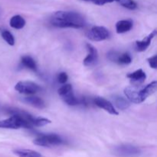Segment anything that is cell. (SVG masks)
I'll use <instances>...</instances> for the list:
<instances>
[{"instance_id": "7", "label": "cell", "mask_w": 157, "mask_h": 157, "mask_svg": "<svg viewBox=\"0 0 157 157\" xmlns=\"http://www.w3.org/2000/svg\"><path fill=\"white\" fill-rule=\"evenodd\" d=\"M107 57L111 61L119 64H129L131 63L132 58L128 53H120L116 51H110Z\"/></svg>"}, {"instance_id": "24", "label": "cell", "mask_w": 157, "mask_h": 157, "mask_svg": "<svg viewBox=\"0 0 157 157\" xmlns=\"http://www.w3.org/2000/svg\"><path fill=\"white\" fill-rule=\"evenodd\" d=\"M147 61H148L150 67H152V68H153V69L156 68L157 67V55H155L154 56L151 57V58H147Z\"/></svg>"}, {"instance_id": "9", "label": "cell", "mask_w": 157, "mask_h": 157, "mask_svg": "<svg viewBox=\"0 0 157 157\" xmlns=\"http://www.w3.org/2000/svg\"><path fill=\"white\" fill-rule=\"evenodd\" d=\"M86 48H87L88 54H87V57L84 59L83 63L87 67H90V66L95 65L97 64V62H98V50L90 44H86Z\"/></svg>"}, {"instance_id": "4", "label": "cell", "mask_w": 157, "mask_h": 157, "mask_svg": "<svg viewBox=\"0 0 157 157\" xmlns=\"http://www.w3.org/2000/svg\"><path fill=\"white\" fill-rule=\"evenodd\" d=\"M58 94L61 97L65 104L69 106H75L78 104V101L75 96L73 88L70 84H65L58 89Z\"/></svg>"}, {"instance_id": "6", "label": "cell", "mask_w": 157, "mask_h": 157, "mask_svg": "<svg viewBox=\"0 0 157 157\" xmlns=\"http://www.w3.org/2000/svg\"><path fill=\"white\" fill-rule=\"evenodd\" d=\"M15 89L20 94H35L38 93L41 87L35 82L28 81H18L15 86Z\"/></svg>"}, {"instance_id": "14", "label": "cell", "mask_w": 157, "mask_h": 157, "mask_svg": "<svg viewBox=\"0 0 157 157\" xmlns=\"http://www.w3.org/2000/svg\"><path fill=\"white\" fill-rule=\"evenodd\" d=\"M22 101L27 103V104H30V105L33 106V107H36V108L43 109L45 107V103H44V101L41 98H38V97H25V98H23Z\"/></svg>"}, {"instance_id": "17", "label": "cell", "mask_w": 157, "mask_h": 157, "mask_svg": "<svg viewBox=\"0 0 157 157\" xmlns=\"http://www.w3.org/2000/svg\"><path fill=\"white\" fill-rule=\"evenodd\" d=\"M124 94L130 102L134 103V104H140L137 90L134 89L133 87H127L124 89Z\"/></svg>"}, {"instance_id": "23", "label": "cell", "mask_w": 157, "mask_h": 157, "mask_svg": "<svg viewBox=\"0 0 157 157\" xmlns=\"http://www.w3.org/2000/svg\"><path fill=\"white\" fill-rule=\"evenodd\" d=\"M84 2H91L94 4L98 6H104L107 3H111L113 2H118V0H82Z\"/></svg>"}, {"instance_id": "25", "label": "cell", "mask_w": 157, "mask_h": 157, "mask_svg": "<svg viewBox=\"0 0 157 157\" xmlns=\"http://www.w3.org/2000/svg\"><path fill=\"white\" fill-rule=\"evenodd\" d=\"M67 79H68V76L65 72H61L58 75V81L60 84H65L67 82Z\"/></svg>"}, {"instance_id": "18", "label": "cell", "mask_w": 157, "mask_h": 157, "mask_svg": "<svg viewBox=\"0 0 157 157\" xmlns=\"http://www.w3.org/2000/svg\"><path fill=\"white\" fill-rule=\"evenodd\" d=\"M113 102H114L115 105L117 106L118 109L120 110H126L130 107V102L127 101L126 98H123L121 96H114L113 98Z\"/></svg>"}, {"instance_id": "5", "label": "cell", "mask_w": 157, "mask_h": 157, "mask_svg": "<svg viewBox=\"0 0 157 157\" xmlns=\"http://www.w3.org/2000/svg\"><path fill=\"white\" fill-rule=\"evenodd\" d=\"M87 37L94 41H104L109 38L110 32L104 26H94L87 33Z\"/></svg>"}, {"instance_id": "16", "label": "cell", "mask_w": 157, "mask_h": 157, "mask_svg": "<svg viewBox=\"0 0 157 157\" xmlns=\"http://www.w3.org/2000/svg\"><path fill=\"white\" fill-rule=\"evenodd\" d=\"M13 153L18 157H42L38 152L27 149H17L13 150Z\"/></svg>"}, {"instance_id": "10", "label": "cell", "mask_w": 157, "mask_h": 157, "mask_svg": "<svg viewBox=\"0 0 157 157\" xmlns=\"http://www.w3.org/2000/svg\"><path fill=\"white\" fill-rule=\"evenodd\" d=\"M157 87V82L156 81H153L150 84H147L145 87L142 88L141 90H137L138 98H139L140 104L144 102L149 96L155 93Z\"/></svg>"}, {"instance_id": "12", "label": "cell", "mask_w": 157, "mask_h": 157, "mask_svg": "<svg viewBox=\"0 0 157 157\" xmlns=\"http://www.w3.org/2000/svg\"><path fill=\"white\" fill-rule=\"evenodd\" d=\"M156 30H153L150 35L145 38H144L141 41H136V48L137 52H144V51L147 50V48L150 46V43H151L152 39L156 36Z\"/></svg>"}, {"instance_id": "20", "label": "cell", "mask_w": 157, "mask_h": 157, "mask_svg": "<svg viewBox=\"0 0 157 157\" xmlns=\"http://www.w3.org/2000/svg\"><path fill=\"white\" fill-rule=\"evenodd\" d=\"M0 33H1L2 38L7 42V44L12 46L15 44V38L9 31L5 29H0Z\"/></svg>"}, {"instance_id": "8", "label": "cell", "mask_w": 157, "mask_h": 157, "mask_svg": "<svg viewBox=\"0 0 157 157\" xmlns=\"http://www.w3.org/2000/svg\"><path fill=\"white\" fill-rule=\"evenodd\" d=\"M94 104L96 106H98V107L101 109H104L105 111L108 112L109 113L112 115H118L117 110L115 109V107H113V105L112 104L111 102H110L109 101L106 100L105 98H101V97H97L94 99Z\"/></svg>"}, {"instance_id": "19", "label": "cell", "mask_w": 157, "mask_h": 157, "mask_svg": "<svg viewBox=\"0 0 157 157\" xmlns=\"http://www.w3.org/2000/svg\"><path fill=\"white\" fill-rule=\"evenodd\" d=\"M21 62L25 67L31 69V70L36 71L37 70V64L35 60L30 56H23L21 59Z\"/></svg>"}, {"instance_id": "13", "label": "cell", "mask_w": 157, "mask_h": 157, "mask_svg": "<svg viewBox=\"0 0 157 157\" xmlns=\"http://www.w3.org/2000/svg\"><path fill=\"white\" fill-rule=\"evenodd\" d=\"M133 21L130 19L121 20L116 24V32L118 34H123L129 32L133 28Z\"/></svg>"}, {"instance_id": "15", "label": "cell", "mask_w": 157, "mask_h": 157, "mask_svg": "<svg viewBox=\"0 0 157 157\" xmlns=\"http://www.w3.org/2000/svg\"><path fill=\"white\" fill-rule=\"evenodd\" d=\"M9 24L12 28L15 29H21L25 27L26 21L22 16L19 15H15L11 18Z\"/></svg>"}, {"instance_id": "1", "label": "cell", "mask_w": 157, "mask_h": 157, "mask_svg": "<svg viewBox=\"0 0 157 157\" xmlns=\"http://www.w3.org/2000/svg\"><path fill=\"white\" fill-rule=\"evenodd\" d=\"M51 24L58 28H74L81 29L85 26L84 16L72 11H58L52 15Z\"/></svg>"}, {"instance_id": "22", "label": "cell", "mask_w": 157, "mask_h": 157, "mask_svg": "<svg viewBox=\"0 0 157 157\" xmlns=\"http://www.w3.org/2000/svg\"><path fill=\"white\" fill-rule=\"evenodd\" d=\"M51 121L43 117H34L33 127H43L47 124H51Z\"/></svg>"}, {"instance_id": "2", "label": "cell", "mask_w": 157, "mask_h": 157, "mask_svg": "<svg viewBox=\"0 0 157 157\" xmlns=\"http://www.w3.org/2000/svg\"><path fill=\"white\" fill-rule=\"evenodd\" d=\"M141 150L130 144H121L113 148V153L118 157H138L140 156Z\"/></svg>"}, {"instance_id": "11", "label": "cell", "mask_w": 157, "mask_h": 157, "mask_svg": "<svg viewBox=\"0 0 157 157\" xmlns=\"http://www.w3.org/2000/svg\"><path fill=\"white\" fill-rule=\"evenodd\" d=\"M127 77L130 78L132 84L137 86L143 84L145 81L146 78H147V75L142 69H138V70L135 71L132 73L128 74Z\"/></svg>"}, {"instance_id": "3", "label": "cell", "mask_w": 157, "mask_h": 157, "mask_svg": "<svg viewBox=\"0 0 157 157\" xmlns=\"http://www.w3.org/2000/svg\"><path fill=\"white\" fill-rule=\"evenodd\" d=\"M63 140L61 136L57 134H44L41 135L37 137L33 141L34 144L37 146L44 147H54V146H59L63 144Z\"/></svg>"}, {"instance_id": "21", "label": "cell", "mask_w": 157, "mask_h": 157, "mask_svg": "<svg viewBox=\"0 0 157 157\" xmlns=\"http://www.w3.org/2000/svg\"><path fill=\"white\" fill-rule=\"evenodd\" d=\"M117 2L121 3V6L130 10H134L137 8V4L134 0H118Z\"/></svg>"}]
</instances>
